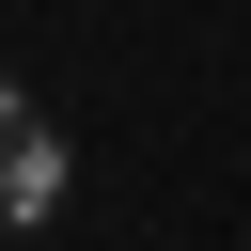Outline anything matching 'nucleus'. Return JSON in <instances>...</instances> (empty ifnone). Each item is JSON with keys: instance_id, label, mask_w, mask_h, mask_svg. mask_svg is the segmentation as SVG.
<instances>
[{"instance_id": "f257e3e1", "label": "nucleus", "mask_w": 251, "mask_h": 251, "mask_svg": "<svg viewBox=\"0 0 251 251\" xmlns=\"http://www.w3.org/2000/svg\"><path fill=\"white\" fill-rule=\"evenodd\" d=\"M47 204H63V141H47V110L0 78V235H31Z\"/></svg>"}]
</instances>
